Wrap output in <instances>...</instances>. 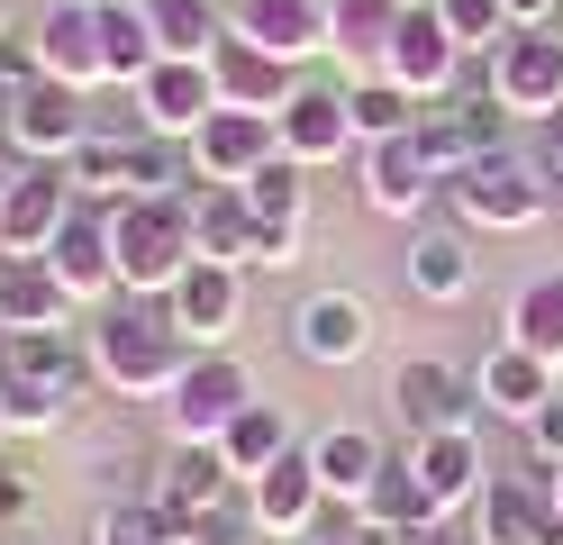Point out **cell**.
Instances as JSON below:
<instances>
[{
	"label": "cell",
	"mask_w": 563,
	"mask_h": 545,
	"mask_svg": "<svg viewBox=\"0 0 563 545\" xmlns=\"http://www.w3.org/2000/svg\"><path fill=\"white\" fill-rule=\"evenodd\" d=\"M473 246H464V228H418L409 237V291L418 301H437V309H454V301H473Z\"/></svg>",
	"instance_id": "29"
},
{
	"label": "cell",
	"mask_w": 563,
	"mask_h": 545,
	"mask_svg": "<svg viewBox=\"0 0 563 545\" xmlns=\"http://www.w3.org/2000/svg\"><path fill=\"white\" fill-rule=\"evenodd\" d=\"M228 500H236V472H228L219 446H173V455H164L155 509H164L173 527H191V519H209V509H228Z\"/></svg>",
	"instance_id": "22"
},
{
	"label": "cell",
	"mask_w": 563,
	"mask_h": 545,
	"mask_svg": "<svg viewBox=\"0 0 563 545\" xmlns=\"http://www.w3.org/2000/svg\"><path fill=\"white\" fill-rule=\"evenodd\" d=\"M490 100H500L509 119H554L563 109V36L509 28L500 46H490Z\"/></svg>",
	"instance_id": "8"
},
{
	"label": "cell",
	"mask_w": 563,
	"mask_h": 545,
	"mask_svg": "<svg viewBox=\"0 0 563 545\" xmlns=\"http://www.w3.org/2000/svg\"><path fill=\"white\" fill-rule=\"evenodd\" d=\"M437 19L454 28V46H464V55H490V46L509 36V10H500V0H437Z\"/></svg>",
	"instance_id": "41"
},
{
	"label": "cell",
	"mask_w": 563,
	"mask_h": 545,
	"mask_svg": "<svg viewBox=\"0 0 563 545\" xmlns=\"http://www.w3.org/2000/svg\"><path fill=\"white\" fill-rule=\"evenodd\" d=\"M0 119H10V83H0Z\"/></svg>",
	"instance_id": "54"
},
{
	"label": "cell",
	"mask_w": 563,
	"mask_h": 545,
	"mask_svg": "<svg viewBox=\"0 0 563 545\" xmlns=\"http://www.w3.org/2000/svg\"><path fill=\"white\" fill-rule=\"evenodd\" d=\"M100 10V55H110V83L136 91L146 73L164 64V36H155V10L146 0H91Z\"/></svg>",
	"instance_id": "28"
},
{
	"label": "cell",
	"mask_w": 563,
	"mask_h": 545,
	"mask_svg": "<svg viewBox=\"0 0 563 545\" xmlns=\"http://www.w3.org/2000/svg\"><path fill=\"white\" fill-rule=\"evenodd\" d=\"M0 128L19 137L27 164H74V145L91 137V109H82L74 83H55V73H46V83H27V91L10 100V119H0Z\"/></svg>",
	"instance_id": "11"
},
{
	"label": "cell",
	"mask_w": 563,
	"mask_h": 545,
	"mask_svg": "<svg viewBox=\"0 0 563 545\" xmlns=\"http://www.w3.org/2000/svg\"><path fill=\"white\" fill-rule=\"evenodd\" d=\"M319 509H328V482H319V464H309V446H291L264 482H245V519H255L273 545L282 536H309V527H319Z\"/></svg>",
	"instance_id": "16"
},
{
	"label": "cell",
	"mask_w": 563,
	"mask_h": 545,
	"mask_svg": "<svg viewBox=\"0 0 563 545\" xmlns=\"http://www.w3.org/2000/svg\"><path fill=\"white\" fill-rule=\"evenodd\" d=\"M382 545H464V527H454V519H418V527L382 536Z\"/></svg>",
	"instance_id": "46"
},
{
	"label": "cell",
	"mask_w": 563,
	"mask_h": 545,
	"mask_svg": "<svg viewBox=\"0 0 563 545\" xmlns=\"http://www.w3.org/2000/svg\"><path fill=\"white\" fill-rule=\"evenodd\" d=\"M255 400V373L219 346V355H191V373L164 391V427H173V446H219V436L236 427V410Z\"/></svg>",
	"instance_id": "4"
},
{
	"label": "cell",
	"mask_w": 563,
	"mask_h": 545,
	"mask_svg": "<svg viewBox=\"0 0 563 545\" xmlns=\"http://www.w3.org/2000/svg\"><path fill=\"white\" fill-rule=\"evenodd\" d=\"M64 418H74L64 400H46L37 382H10V373H0V427H10V436H37V427H64Z\"/></svg>",
	"instance_id": "42"
},
{
	"label": "cell",
	"mask_w": 563,
	"mask_h": 545,
	"mask_svg": "<svg viewBox=\"0 0 563 545\" xmlns=\"http://www.w3.org/2000/svg\"><path fill=\"white\" fill-rule=\"evenodd\" d=\"M37 55H46L55 83H74V91H100V83H110V55H100V10H91V0H64V10H46Z\"/></svg>",
	"instance_id": "26"
},
{
	"label": "cell",
	"mask_w": 563,
	"mask_h": 545,
	"mask_svg": "<svg viewBox=\"0 0 563 545\" xmlns=\"http://www.w3.org/2000/svg\"><path fill=\"white\" fill-rule=\"evenodd\" d=\"M409 0H328V46H355L382 64V46H391V28H400Z\"/></svg>",
	"instance_id": "37"
},
{
	"label": "cell",
	"mask_w": 563,
	"mask_h": 545,
	"mask_svg": "<svg viewBox=\"0 0 563 545\" xmlns=\"http://www.w3.org/2000/svg\"><path fill=\"white\" fill-rule=\"evenodd\" d=\"M82 346H91V373L110 391H128V400H164L173 382L191 373V355H200L183 327H173V309L164 301H136V291H119V301L91 318Z\"/></svg>",
	"instance_id": "1"
},
{
	"label": "cell",
	"mask_w": 563,
	"mask_h": 545,
	"mask_svg": "<svg viewBox=\"0 0 563 545\" xmlns=\"http://www.w3.org/2000/svg\"><path fill=\"white\" fill-rule=\"evenodd\" d=\"M27 500H37V491H27V482H19V472H10V464H0V527H10V519H27Z\"/></svg>",
	"instance_id": "47"
},
{
	"label": "cell",
	"mask_w": 563,
	"mask_h": 545,
	"mask_svg": "<svg viewBox=\"0 0 563 545\" xmlns=\"http://www.w3.org/2000/svg\"><path fill=\"white\" fill-rule=\"evenodd\" d=\"M445 200H454V218L464 228H482V237H518V228H537V218L554 209V164H527V155H482V164H464L445 182Z\"/></svg>",
	"instance_id": "3"
},
{
	"label": "cell",
	"mask_w": 563,
	"mask_h": 545,
	"mask_svg": "<svg viewBox=\"0 0 563 545\" xmlns=\"http://www.w3.org/2000/svg\"><path fill=\"white\" fill-rule=\"evenodd\" d=\"M391 410H400L409 436H445V427H473L482 418V391H473V373H454V363L409 355L391 373Z\"/></svg>",
	"instance_id": "10"
},
{
	"label": "cell",
	"mask_w": 563,
	"mask_h": 545,
	"mask_svg": "<svg viewBox=\"0 0 563 545\" xmlns=\"http://www.w3.org/2000/svg\"><path fill=\"white\" fill-rule=\"evenodd\" d=\"M509 28H554V0H500Z\"/></svg>",
	"instance_id": "48"
},
{
	"label": "cell",
	"mask_w": 563,
	"mask_h": 545,
	"mask_svg": "<svg viewBox=\"0 0 563 545\" xmlns=\"http://www.w3.org/2000/svg\"><path fill=\"white\" fill-rule=\"evenodd\" d=\"M136 109H146V128L173 137V145H191L200 119H219V73H209V55H164L146 83H136Z\"/></svg>",
	"instance_id": "9"
},
{
	"label": "cell",
	"mask_w": 563,
	"mask_h": 545,
	"mask_svg": "<svg viewBox=\"0 0 563 545\" xmlns=\"http://www.w3.org/2000/svg\"><path fill=\"white\" fill-rule=\"evenodd\" d=\"M473 536L482 545H563V519H554L545 482H490L473 500Z\"/></svg>",
	"instance_id": "24"
},
{
	"label": "cell",
	"mask_w": 563,
	"mask_h": 545,
	"mask_svg": "<svg viewBox=\"0 0 563 545\" xmlns=\"http://www.w3.org/2000/svg\"><path fill=\"white\" fill-rule=\"evenodd\" d=\"M418 109H428V100H418V91H400L391 73H373V83H355V91H345V119H355V145L409 137V128H418Z\"/></svg>",
	"instance_id": "35"
},
{
	"label": "cell",
	"mask_w": 563,
	"mask_h": 545,
	"mask_svg": "<svg viewBox=\"0 0 563 545\" xmlns=\"http://www.w3.org/2000/svg\"><path fill=\"white\" fill-rule=\"evenodd\" d=\"M309 464H319L328 500H345V509H355V500L373 491V472L391 464V446H382L373 427H319V436H309Z\"/></svg>",
	"instance_id": "30"
},
{
	"label": "cell",
	"mask_w": 563,
	"mask_h": 545,
	"mask_svg": "<svg viewBox=\"0 0 563 545\" xmlns=\"http://www.w3.org/2000/svg\"><path fill=\"white\" fill-rule=\"evenodd\" d=\"M291 446H300V436H291V418H282V400H245L236 427L219 436V455H228V472H236V491H245V482H264V472L291 455Z\"/></svg>",
	"instance_id": "31"
},
{
	"label": "cell",
	"mask_w": 563,
	"mask_h": 545,
	"mask_svg": "<svg viewBox=\"0 0 563 545\" xmlns=\"http://www.w3.org/2000/svg\"><path fill=\"white\" fill-rule=\"evenodd\" d=\"M164 309H173V327H183L200 355H219L236 337V318H245V264H191L164 291Z\"/></svg>",
	"instance_id": "13"
},
{
	"label": "cell",
	"mask_w": 563,
	"mask_h": 545,
	"mask_svg": "<svg viewBox=\"0 0 563 545\" xmlns=\"http://www.w3.org/2000/svg\"><path fill=\"white\" fill-rule=\"evenodd\" d=\"M364 346H373V309L355 291H309L291 309V355L300 363H355Z\"/></svg>",
	"instance_id": "18"
},
{
	"label": "cell",
	"mask_w": 563,
	"mask_h": 545,
	"mask_svg": "<svg viewBox=\"0 0 563 545\" xmlns=\"http://www.w3.org/2000/svg\"><path fill=\"white\" fill-rule=\"evenodd\" d=\"M409 464H418V482H428L437 500V519H454V509H473L490 482H482V436L473 427H445V436H409Z\"/></svg>",
	"instance_id": "19"
},
{
	"label": "cell",
	"mask_w": 563,
	"mask_h": 545,
	"mask_svg": "<svg viewBox=\"0 0 563 545\" xmlns=\"http://www.w3.org/2000/svg\"><path fill=\"white\" fill-rule=\"evenodd\" d=\"M264 545H273V536H264Z\"/></svg>",
	"instance_id": "57"
},
{
	"label": "cell",
	"mask_w": 563,
	"mask_h": 545,
	"mask_svg": "<svg viewBox=\"0 0 563 545\" xmlns=\"http://www.w3.org/2000/svg\"><path fill=\"white\" fill-rule=\"evenodd\" d=\"M437 192H445V182H437V164H428V155H418V128H409V137L364 145V200H373L382 218H418Z\"/></svg>",
	"instance_id": "21"
},
{
	"label": "cell",
	"mask_w": 563,
	"mask_h": 545,
	"mask_svg": "<svg viewBox=\"0 0 563 545\" xmlns=\"http://www.w3.org/2000/svg\"><path fill=\"white\" fill-rule=\"evenodd\" d=\"M209 73H219V100H228V109H264V119H273V109L300 91V64H282V55H264V46H245L236 28L219 36Z\"/></svg>",
	"instance_id": "23"
},
{
	"label": "cell",
	"mask_w": 563,
	"mask_h": 545,
	"mask_svg": "<svg viewBox=\"0 0 563 545\" xmlns=\"http://www.w3.org/2000/svg\"><path fill=\"white\" fill-rule=\"evenodd\" d=\"M309 164H291V155H273L255 182H245V209L255 218H309V182H300Z\"/></svg>",
	"instance_id": "39"
},
{
	"label": "cell",
	"mask_w": 563,
	"mask_h": 545,
	"mask_svg": "<svg viewBox=\"0 0 563 545\" xmlns=\"http://www.w3.org/2000/svg\"><path fill=\"white\" fill-rule=\"evenodd\" d=\"M300 246H309V218H255V246H245V264L282 273V264H300Z\"/></svg>",
	"instance_id": "43"
},
{
	"label": "cell",
	"mask_w": 563,
	"mask_h": 545,
	"mask_svg": "<svg viewBox=\"0 0 563 545\" xmlns=\"http://www.w3.org/2000/svg\"><path fill=\"white\" fill-rule=\"evenodd\" d=\"M19 327H74V291H64L37 264H0V337H19Z\"/></svg>",
	"instance_id": "32"
},
{
	"label": "cell",
	"mask_w": 563,
	"mask_h": 545,
	"mask_svg": "<svg viewBox=\"0 0 563 545\" xmlns=\"http://www.w3.org/2000/svg\"><path fill=\"white\" fill-rule=\"evenodd\" d=\"M545 128H554V182H563V109H554V119H545Z\"/></svg>",
	"instance_id": "52"
},
{
	"label": "cell",
	"mask_w": 563,
	"mask_h": 545,
	"mask_svg": "<svg viewBox=\"0 0 563 545\" xmlns=\"http://www.w3.org/2000/svg\"><path fill=\"white\" fill-rule=\"evenodd\" d=\"M183 209H191V254H200V264H245V246H255V209H245L236 182H191Z\"/></svg>",
	"instance_id": "27"
},
{
	"label": "cell",
	"mask_w": 563,
	"mask_h": 545,
	"mask_svg": "<svg viewBox=\"0 0 563 545\" xmlns=\"http://www.w3.org/2000/svg\"><path fill=\"white\" fill-rule=\"evenodd\" d=\"M464 64H473V55L454 46V28L437 19V0H409L373 73H391V83H400V91H418V100H445L454 83H464Z\"/></svg>",
	"instance_id": "5"
},
{
	"label": "cell",
	"mask_w": 563,
	"mask_h": 545,
	"mask_svg": "<svg viewBox=\"0 0 563 545\" xmlns=\"http://www.w3.org/2000/svg\"><path fill=\"white\" fill-rule=\"evenodd\" d=\"M46 273L74 291V309H110L119 301V246H110V209H74L64 237L46 246Z\"/></svg>",
	"instance_id": "12"
},
{
	"label": "cell",
	"mask_w": 563,
	"mask_h": 545,
	"mask_svg": "<svg viewBox=\"0 0 563 545\" xmlns=\"http://www.w3.org/2000/svg\"><path fill=\"white\" fill-rule=\"evenodd\" d=\"M0 545H19V536H10V527H0Z\"/></svg>",
	"instance_id": "55"
},
{
	"label": "cell",
	"mask_w": 563,
	"mask_h": 545,
	"mask_svg": "<svg viewBox=\"0 0 563 545\" xmlns=\"http://www.w3.org/2000/svg\"><path fill=\"white\" fill-rule=\"evenodd\" d=\"M146 10H155L164 55H219L228 36V0H146Z\"/></svg>",
	"instance_id": "36"
},
{
	"label": "cell",
	"mask_w": 563,
	"mask_h": 545,
	"mask_svg": "<svg viewBox=\"0 0 563 545\" xmlns=\"http://www.w3.org/2000/svg\"><path fill=\"white\" fill-rule=\"evenodd\" d=\"M74 173L64 164H27L10 192H0V264H37V254L64 237V218H74Z\"/></svg>",
	"instance_id": "6"
},
{
	"label": "cell",
	"mask_w": 563,
	"mask_h": 545,
	"mask_svg": "<svg viewBox=\"0 0 563 545\" xmlns=\"http://www.w3.org/2000/svg\"><path fill=\"white\" fill-rule=\"evenodd\" d=\"M0 373H10V382H37L46 400L74 410L82 382H91V346L74 337V327H19V337H0Z\"/></svg>",
	"instance_id": "15"
},
{
	"label": "cell",
	"mask_w": 563,
	"mask_h": 545,
	"mask_svg": "<svg viewBox=\"0 0 563 545\" xmlns=\"http://www.w3.org/2000/svg\"><path fill=\"white\" fill-rule=\"evenodd\" d=\"M0 436H10V427H0Z\"/></svg>",
	"instance_id": "56"
},
{
	"label": "cell",
	"mask_w": 563,
	"mask_h": 545,
	"mask_svg": "<svg viewBox=\"0 0 563 545\" xmlns=\"http://www.w3.org/2000/svg\"><path fill=\"white\" fill-rule=\"evenodd\" d=\"M537 482H545V500H554V519H563V464H537Z\"/></svg>",
	"instance_id": "50"
},
{
	"label": "cell",
	"mask_w": 563,
	"mask_h": 545,
	"mask_svg": "<svg viewBox=\"0 0 563 545\" xmlns=\"http://www.w3.org/2000/svg\"><path fill=\"white\" fill-rule=\"evenodd\" d=\"M228 28L245 36V46L300 64V55L328 46V0H228Z\"/></svg>",
	"instance_id": "20"
},
{
	"label": "cell",
	"mask_w": 563,
	"mask_h": 545,
	"mask_svg": "<svg viewBox=\"0 0 563 545\" xmlns=\"http://www.w3.org/2000/svg\"><path fill=\"white\" fill-rule=\"evenodd\" d=\"M527 446H537V464H563V391L545 400L537 418H527Z\"/></svg>",
	"instance_id": "45"
},
{
	"label": "cell",
	"mask_w": 563,
	"mask_h": 545,
	"mask_svg": "<svg viewBox=\"0 0 563 545\" xmlns=\"http://www.w3.org/2000/svg\"><path fill=\"white\" fill-rule=\"evenodd\" d=\"M110 246H119V291H136V301H164V291L200 264L183 192H128V200H110Z\"/></svg>",
	"instance_id": "2"
},
{
	"label": "cell",
	"mask_w": 563,
	"mask_h": 545,
	"mask_svg": "<svg viewBox=\"0 0 563 545\" xmlns=\"http://www.w3.org/2000/svg\"><path fill=\"white\" fill-rule=\"evenodd\" d=\"M91 545H173V519L155 500H128V509H100L91 519Z\"/></svg>",
	"instance_id": "40"
},
{
	"label": "cell",
	"mask_w": 563,
	"mask_h": 545,
	"mask_svg": "<svg viewBox=\"0 0 563 545\" xmlns=\"http://www.w3.org/2000/svg\"><path fill=\"white\" fill-rule=\"evenodd\" d=\"M19 173H27V155H19V137H10V128H0V192H10V182H19Z\"/></svg>",
	"instance_id": "49"
},
{
	"label": "cell",
	"mask_w": 563,
	"mask_h": 545,
	"mask_svg": "<svg viewBox=\"0 0 563 545\" xmlns=\"http://www.w3.org/2000/svg\"><path fill=\"white\" fill-rule=\"evenodd\" d=\"M500 128H509V109L490 100V91H445V100L418 109V155L437 164V182H454L464 164L500 155Z\"/></svg>",
	"instance_id": "7"
},
{
	"label": "cell",
	"mask_w": 563,
	"mask_h": 545,
	"mask_svg": "<svg viewBox=\"0 0 563 545\" xmlns=\"http://www.w3.org/2000/svg\"><path fill=\"white\" fill-rule=\"evenodd\" d=\"M173 545H264V527L245 519V509H209V519L173 527Z\"/></svg>",
	"instance_id": "44"
},
{
	"label": "cell",
	"mask_w": 563,
	"mask_h": 545,
	"mask_svg": "<svg viewBox=\"0 0 563 545\" xmlns=\"http://www.w3.org/2000/svg\"><path fill=\"white\" fill-rule=\"evenodd\" d=\"M473 391H482V410L490 418H509V427H527V418H537L545 410V400H554V363H537V355H527V346H490L482 355V373H473Z\"/></svg>",
	"instance_id": "25"
},
{
	"label": "cell",
	"mask_w": 563,
	"mask_h": 545,
	"mask_svg": "<svg viewBox=\"0 0 563 545\" xmlns=\"http://www.w3.org/2000/svg\"><path fill=\"white\" fill-rule=\"evenodd\" d=\"M273 155H282V137H273L264 109H219V119H200V137H191V173H200V182H236V192H245Z\"/></svg>",
	"instance_id": "14"
},
{
	"label": "cell",
	"mask_w": 563,
	"mask_h": 545,
	"mask_svg": "<svg viewBox=\"0 0 563 545\" xmlns=\"http://www.w3.org/2000/svg\"><path fill=\"white\" fill-rule=\"evenodd\" d=\"M0 36H19V28H10V0H0Z\"/></svg>",
	"instance_id": "53"
},
{
	"label": "cell",
	"mask_w": 563,
	"mask_h": 545,
	"mask_svg": "<svg viewBox=\"0 0 563 545\" xmlns=\"http://www.w3.org/2000/svg\"><path fill=\"white\" fill-rule=\"evenodd\" d=\"M418 519H437V500H428V482H418V464H409V455H391V464L373 472V491L355 500V527L400 536V527H418Z\"/></svg>",
	"instance_id": "33"
},
{
	"label": "cell",
	"mask_w": 563,
	"mask_h": 545,
	"mask_svg": "<svg viewBox=\"0 0 563 545\" xmlns=\"http://www.w3.org/2000/svg\"><path fill=\"white\" fill-rule=\"evenodd\" d=\"M319 545H382L373 527H345V536H319Z\"/></svg>",
	"instance_id": "51"
},
{
	"label": "cell",
	"mask_w": 563,
	"mask_h": 545,
	"mask_svg": "<svg viewBox=\"0 0 563 545\" xmlns=\"http://www.w3.org/2000/svg\"><path fill=\"white\" fill-rule=\"evenodd\" d=\"M273 137L291 164H336L355 145V119H345V83H300L291 100L273 109Z\"/></svg>",
	"instance_id": "17"
},
{
	"label": "cell",
	"mask_w": 563,
	"mask_h": 545,
	"mask_svg": "<svg viewBox=\"0 0 563 545\" xmlns=\"http://www.w3.org/2000/svg\"><path fill=\"white\" fill-rule=\"evenodd\" d=\"M74 192H91V200H128V137H110V128H91L82 145H74Z\"/></svg>",
	"instance_id": "38"
},
{
	"label": "cell",
	"mask_w": 563,
	"mask_h": 545,
	"mask_svg": "<svg viewBox=\"0 0 563 545\" xmlns=\"http://www.w3.org/2000/svg\"><path fill=\"white\" fill-rule=\"evenodd\" d=\"M509 346H527L537 363L563 373V273H527L509 301Z\"/></svg>",
	"instance_id": "34"
}]
</instances>
